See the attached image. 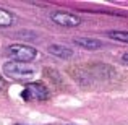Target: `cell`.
<instances>
[{"label":"cell","instance_id":"obj_7","mask_svg":"<svg viewBox=\"0 0 128 125\" xmlns=\"http://www.w3.org/2000/svg\"><path fill=\"white\" fill-rule=\"evenodd\" d=\"M47 50H49V54L58 57V59H70L73 55V50L65 47V46H62V44H52V46H49Z\"/></svg>","mask_w":128,"mask_h":125},{"label":"cell","instance_id":"obj_9","mask_svg":"<svg viewBox=\"0 0 128 125\" xmlns=\"http://www.w3.org/2000/svg\"><path fill=\"white\" fill-rule=\"evenodd\" d=\"M107 36H109L110 39H114V41L126 42L128 44V31H109Z\"/></svg>","mask_w":128,"mask_h":125},{"label":"cell","instance_id":"obj_4","mask_svg":"<svg viewBox=\"0 0 128 125\" xmlns=\"http://www.w3.org/2000/svg\"><path fill=\"white\" fill-rule=\"evenodd\" d=\"M50 20L60 26H65V28H75L81 23V20L76 15H72V13H66V12H54L50 15Z\"/></svg>","mask_w":128,"mask_h":125},{"label":"cell","instance_id":"obj_6","mask_svg":"<svg viewBox=\"0 0 128 125\" xmlns=\"http://www.w3.org/2000/svg\"><path fill=\"white\" fill-rule=\"evenodd\" d=\"M73 42H75L76 46L83 47V49H88V50L102 49V42L97 41V39H92V38H75Z\"/></svg>","mask_w":128,"mask_h":125},{"label":"cell","instance_id":"obj_11","mask_svg":"<svg viewBox=\"0 0 128 125\" xmlns=\"http://www.w3.org/2000/svg\"><path fill=\"white\" fill-rule=\"evenodd\" d=\"M5 88V81H3V78H2V75H0V91Z\"/></svg>","mask_w":128,"mask_h":125},{"label":"cell","instance_id":"obj_1","mask_svg":"<svg viewBox=\"0 0 128 125\" xmlns=\"http://www.w3.org/2000/svg\"><path fill=\"white\" fill-rule=\"evenodd\" d=\"M3 73L13 80L20 81H28L36 75V70L28 63H20V62H6L3 63Z\"/></svg>","mask_w":128,"mask_h":125},{"label":"cell","instance_id":"obj_2","mask_svg":"<svg viewBox=\"0 0 128 125\" xmlns=\"http://www.w3.org/2000/svg\"><path fill=\"white\" fill-rule=\"evenodd\" d=\"M6 54L13 59V62L20 63H29L38 57V50L31 46H24V44H13L6 49Z\"/></svg>","mask_w":128,"mask_h":125},{"label":"cell","instance_id":"obj_3","mask_svg":"<svg viewBox=\"0 0 128 125\" xmlns=\"http://www.w3.org/2000/svg\"><path fill=\"white\" fill-rule=\"evenodd\" d=\"M21 97L24 101H46L49 99V91L42 83H28L21 93Z\"/></svg>","mask_w":128,"mask_h":125},{"label":"cell","instance_id":"obj_10","mask_svg":"<svg viewBox=\"0 0 128 125\" xmlns=\"http://www.w3.org/2000/svg\"><path fill=\"white\" fill-rule=\"evenodd\" d=\"M122 62L125 63V65H128V54H125V55L122 57Z\"/></svg>","mask_w":128,"mask_h":125},{"label":"cell","instance_id":"obj_5","mask_svg":"<svg viewBox=\"0 0 128 125\" xmlns=\"http://www.w3.org/2000/svg\"><path fill=\"white\" fill-rule=\"evenodd\" d=\"M86 73L94 75L97 80H109L112 76V70L107 65H92L89 70H86Z\"/></svg>","mask_w":128,"mask_h":125},{"label":"cell","instance_id":"obj_8","mask_svg":"<svg viewBox=\"0 0 128 125\" xmlns=\"http://www.w3.org/2000/svg\"><path fill=\"white\" fill-rule=\"evenodd\" d=\"M10 25H13V15L6 10L0 8V28H6Z\"/></svg>","mask_w":128,"mask_h":125}]
</instances>
